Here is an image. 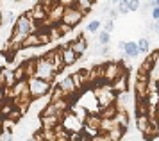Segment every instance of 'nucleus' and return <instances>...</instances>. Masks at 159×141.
<instances>
[{"label":"nucleus","mask_w":159,"mask_h":141,"mask_svg":"<svg viewBox=\"0 0 159 141\" xmlns=\"http://www.w3.org/2000/svg\"><path fill=\"white\" fill-rule=\"evenodd\" d=\"M95 93V98H97V104H98V107H107L111 106V104H115L116 102V91L113 89V86H111V82H104L102 86H98V88H95L93 89Z\"/></svg>","instance_id":"1"},{"label":"nucleus","mask_w":159,"mask_h":141,"mask_svg":"<svg viewBox=\"0 0 159 141\" xmlns=\"http://www.w3.org/2000/svg\"><path fill=\"white\" fill-rule=\"evenodd\" d=\"M52 91V82L48 80H43L39 77H30L29 79V93L32 100H38V98H43L45 95H50Z\"/></svg>","instance_id":"2"},{"label":"nucleus","mask_w":159,"mask_h":141,"mask_svg":"<svg viewBox=\"0 0 159 141\" xmlns=\"http://www.w3.org/2000/svg\"><path fill=\"white\" fill-rule=\"evenodd\" d=\"M34 77H39V79H43V80H48V82H54V79H56L54 66L43 56L36 57V73H34Z\"/></svg>","instance_id":"3"},{"label":"nucleus","mask_w":159,"mask_h":141,"mask_svg":"<svg viewBox=\"0 0 159 141\" xmlns=\"http://www.w3.org/2000/svg\"><path fill=\"white\" fill-rule=\"evenodd\" d=\"M61 125L68 130V132H79L84 127V121L80 120L79 116H75L73 113H63V118H61Z\"/></svg>","instance_id":"4"},{"label":"nucleus","mask_w":159,"mask_h":141,"mask_svg":"<svg viewBox=\"0 0 159 141\" xmlns=\"http://www.w3.org/2000/svg\"><path fill=\"white\" fill-rule=\"evenodd\" d=\"M84 16H86V14L80 13L75 6H68L65 9V14H63V20H61V21H65V23H68V25L75 27V25H79L80 21H82Z\"/></svg>","instance_id":"5"},{"label":"nucleus","mask_w":159,"mask_h":141,"mask_svg":"<svg viewBox=\"0 0 159 141\" xmlns=\"http://www.w3.org/2000/svg\"><path fill=\"white\" fill-rule=\"evenodd\" d=\"M45 59L48 61V63L54 66V70H56V73L57 71H61V70H65L66 66H65V63H63V56H61V47L59 48H56V50H50V52H47L45 54Z\"/></svg>","instance_id":"6"},{"label":"nucleus","mask_w":159,"mask_h":141,"mask_svg":"<svg viewBox=\"0 0 159 141\" xmlns=\"http://www.w3.org/2000/svg\"><path fill=\"white\" fill-rule=\"evenodd\" d=\"M122 73H125L122 63H115V61L106 63V75H104V79H106L107 82H113V80H115L116 77H120Z\"/></svg>","instance_id":"7"},{"label":"nucleus","mask_w":159,"mask_h":141,"mask_svg":"<svg viewBox=\"0 0 159 141\" xmlns=\"http://www.w3.org/2000/svg\"><path fill=\"white\" fill-rule=\"evenodd\" d=\"M111 86H113V89H115L116 93L127 91V89H129V75H127V73H122L120 77H116L115 80L111 82Z\"/></svg>","instance_id":"8"},{"label":"nucleus","mask_w":159,"mask_h":141,"mask_svg":"<svg viewBox=\"0 0 159 141\" xmlns=\"http://www.w3.org/2000/svg\"><path fill=\"white\" fill-rule=\"evenodd\" d=\"M61 56H63V63H65V66H72V64H75V61L79 59V56L75 54V50L72 48V47H61Z\"/></svg>","instance_id":"9"},{"label":"nucleus","mask_w":159,"mask_h":141,"mask_svg":"<svg viewBox=\"0 0 159 141\" xmlns=\"http://www.w3.org/2000/svg\"><path fill=\"white\" fill-rule=\"evenodd\" d=\"M59 86H61V88H63V91L68 93V95H75V93L79 91V89H77V86H75V82H73L72 75L59 79Z\"/></svg>","instance_id":"10"},{"label":"nucleus","mask_w":159,"mask_h":141,"mask_svg":"<svg viewBox=\"0 0 159 141\" xmlns=\"http://www.w3.org/2000/svg\"><path fill=\"white\" fill-rule=\"evenodd\" d=\"M72 48L75 50V54H77L79 57H80V56H84V52L88 50L86 38H84L82 34H79V36H77V39H73V41H72Z\"/></svg>","instance_id":"11"},{"label":"nucleus","mask_w":159,"mask_h":141,"mask_svg":"<svg viewBox=\"0 0 159 141\" xmlns=\"http://www.w3.org/2000/svg\"><path fill=\"white\" fill-rule=\"evenodd\" d=\"M38 47H43L41 41H39L38 32H30V34H27V38H25L23 43H22V48H38Z\"/></svg>","instance_id":"12"},{"label":"nucleus","mask_w":159,"mask_h":141,"mask_svg":"<svg viewBox=\"0 0 159 141\" xmlns=\"http://www.w3.org/2000/svg\"><path fill=\"white\" fill-rule=\"evenodd\" d=\"M109 138V141H120L123 138V136L127 134V129L125 127H120V125H116V127H113L109 132H106Z\"/></svg>","instance_id":"13"},{"label":"nucleus","mask_w":159,"mask_h":141,"mask_svg":"<svg viewBox=\"0 0 159 141\" xmlns=\"http://www.w3.org/2000/svg\"><path fill=\"white\" fill-rule=\"evenodd\" d=\"M136 127H138V130L143 134L145 130L150 127V116H148V114H139L138 120H136Z\"/></svg>","instance_id":"14"},{"label":"nucleus","mask_w":159,"mask_h":141,"mask_svg":"<svg viewBox=\"0 0 159 141\" xmlns=\"http://www.w3.org/2000/svg\"><path fill=\"white\" fill-rule=\"evenodd\" d=\"M139 54V45L134 41H127L125 45V50H123V56L125 57H136Z\"/></svg>","instance_id":"15"},{"label":"nucleus","mask_w":159,"mask_h":141,"mask_svg":"<svg viewBox=\"0 0 159 141\" xmlns=\"http://www.w3.org/2000/svg\"><path fill=\"white\" fill-rule=\"evenodd\" d=\"M93 4H95V0H75V4H73V6L77 7V9L80 11V13L88 14L89 11H91Z\"/></svg>","instance_id":"16"},{"label":"nucleus","mask_w":159,"mask_h":141,"mask_svg":"<svg viewBox=\"0 0 159 141\" xmlns=\"http://www.w3.org/2000/svg\"><path fill=\"white\" fill-rule=\"evenodd\" d=\"M100 121H102V116L100 114H95V113H88L86 116V120H84V123L86 125H89V127H97V129H100Z\"/></svg>","instance_id":"17"},{"label":"nucleus","mask_w":159,"mask_h":141,"mask_svg":"<svg viewBox=\"0 0 159 141\" xmlns=\"http://www.w3.org/2000/svg\"><path fill=\"white\" fill-rule=\"evenodd\" d=\"M115 121H116V125L129 129V114H127V111H118L115 116Z\"/></svg>","instance_id":"18"},{"label":"nucleus","mask_w":159,"mask_h":141,"mask_svg":"<svg viewBox=\"0 0 159 141\" xmlns=\"http://www.w3.org/2000/svg\"><path fill=\"white\" fill-rule=\"evenodd\" d=\"M116 113H118V107H116V104H111V106H107V107H102L100 116H102V118H115Z\"/></svg>","instance_id":"19"},{"label":"nucleus","mask_w":159,"mask_h":141,"mask_svg":"<svg viewBox=\"0 0 159 141\" xmlns=\"http://www.w3.org/2000/svg\"><path fill=\"white\" fill-rule=\"evenodd\" d=\"M138 45H139V52H141V54H148V52H150V39H148L147 36H143V38L138 41Z\"/></svg>","instance_id":"20"},{"label":"nucleus","mask_w":159,"mask_h":141,"mask_svg":"<svg viewBox=\"0 0 159 141\" xmlns=\"http://www.w3.org/2000/svg\"><path fill=\"white\" fill-rule=\"evenodd\" d=\"M147 102H148V106L150 107H156L159 102V91H148V95H147Z\"/></svg>","instance_id":"21"},{"label":"nucleus","mask_w":159,"mask_h":141,"mask_svg":"<svg viewBox=\"0 0 159 141\" xmlns=\"http://www.w3.org/2000/svg\"><path fill=\"white\" fill-rule=\"evenodd\" d=\"M16 123H18V121L13 120V118H9V116L2 118V129H4V130H13V129L16 127Z\"/></svg>","instance_id":"22"},{"label":"nucleus","mask_w":159,"mask_h":141,"mask_svg":"<svg viewBox=\"0 0 159 141\" xmlns=\"http://www.w3.org/2000/svg\"><path fill=\"white\" fill-rule=\"evenodd\" d=\"M16 82V77H15V71L6 68V88H13Z\"/></svg>","instance_id":"23"},{"label":"nucleus","mask_w":159,"mask_h":141,"mask_svg":"<svg viewBox=\"0 0 159 141\" xmlns=\"http://www.w3.org/2000/svg\"><path fill=\"white\" fill-rule=\"evenodd\" d=\"M98 41H100L102 45H109V41H111V32L106 30V29L100 30V32H98Z\"/></svg>","instance_id":"24"},{"label":"nucleus","mask_w":159,"mask_h":141,"mask_svg":"<svg viewBox=\"0 0 159 141\" xmlns=\"http://www.w3.org/2000/svg\"><path fill=\"white\" fill-rule=\"evenodd\" d=\"M15 77H16V80L27 79V73H25V66H23V63H20L18 66H16V70H15Z\"/></svg>","instance_id":"25"},{"label":"nucleus","mask_w":159,"mask_h":141,"mask_svg":"<svg viewBox=\"0 0 159 141\" xmlns=\"http://www.w3.org/2000/svg\"><path fill=\"white\" fill-rule=\"evenodd\" d=\"M100 20H91L89 23H88V27H86V30L88 32H91V34H95V32H98V29H100Z\"/></svg>","instance_id":"26"},{"label":"nucleus","mask_w":159,"mask_h":141,"mask_svg":"<svg viewBox=\"0 0 159 141\" xmlns=\"http://www.w3.org/2000/svg\"><path fill=\"white\" fill-rule=\"evenodd\" d=\"M48 34H50V39H52V41L63 36V34H61V30H59L57 25H50V27H48Z\"/></svg>","instance_id":"27"},{"label":"nucleus","mask_w":159,"mask_h":141,"mask_svg":"<svg viewBox=\"0 0 159 141\" xmlns=\"http://www.w3.org/2000/svg\"><path fill=\"white\" fill-rule=\"evenodd\" d=\"M116 9H118V13H120V14L130 13L129 6H127V0H120V2H118V6H116Z\"/></svg>","instance_id":"28"},{"label":"nucleus","mask_w":159,"mask_h":141,"mask_svg":"<svg viewBox=\"0 0 159 141\" xmlns=\"http://www.w3.org/2000/svg\"><path fill=\"white\" fill-rule=\"evenodd\" d=\"M57 27H59V30H61V34L65 36V34H68V32H72L73 30V27L72 25H68V23H65V21H61V23H57Z\"/></svg>","instance_id":"29"},{"label":"nucleus","mask_w":159,"mask_h":141,"mask_svg":"<svg viewBox=\"0 0 159 141\" xmlns=\"http://www.w3.org/2000/svg\"><path fill=\"white\" fill-rule=\"evenodd\" d=\"M0 141H13V130H0Z\"/></svg>","instance_id":"30"},{"label":"nucleus","mask_w":159,"mask_h":141,"mask_svg":"<svg viewBox=\"0 0 159 141\" xmlns=\"http://www.w3.org/2000/svg\"><path fill=\"white\" fill-rule=\"evenodd\" d=\"M127 6H129L130 11H138L139 6H141V2L139 0H127Z\"/></svg>","instance_id":"31"},{"label":"nucleus","mask_w":159,"mask_h":141,"mask_svg":"<svg viewBox=\"0 0 159 141\" xmlns=\"http://www.w3.org/2000/svg\"><path fill=\"white\" fill-rule=\"evenodd\" d=\"M16 20H18V18L15 16L13 11H7V13H6V23H15Z\"/></svg>","instance_id":"32"},{"label":"nucleus","mask_w":159,"mask_h":141,"mask_svg":"<svg viewBox=\"0 0 159 141\" xmlns=\"http://www.w3.org/2000/svg\"><path fill=\"white\" fill-rule=\"evenodd\" d=\"M150 7H152L150 2H141V6H139V9H138V11H139V13H143V14H147Z\"/></svg>","instance_id":"33"},{"label":"nucleus","mask_w":159,"mask_h":141,"mask_svg":"<svg viewBox=\"0 0 159 141\" xmlns=\"http://www.w3.org/2000/svg\"><path fill=\"white\" fill-rule=\"evenodd\" d=\"M91 141H109V138H107V134H106V132H100V134L93 136V138H91Z\"/></svg>","instance_id":"34"},{"label":"nucleus","mask_w":159,"mask_h":141,"mask_svg":"<svg viewBox=\"0 0 159 141\" xmlns=\"http://www.w3.org/2000/svg\"><path fill=\"white\" fill-rule=\"evenodd\" d=\"M100 56L102 57H109V56H111V48H109V45H102Z\"/></svg>","instance_id":"35"},{"label":"nucleus","mask_w":159,"mask_h":141,"mask_svg":"<svg viewBox=\"0 0 159 141\" xmlns=\"http://www.w3.org/2000/svg\"><path fill=\"white\" fill-rule=\"evenodd\" d=\"M104 29H106V30H109V32H111V30L115 29V20H111V18H109V20L106 21V23H104Z\"/></svg>","instance_id":"36"},{"label":"nucleus","mask_w":159,"mask_h":141,"mask_svg":"<svg viewBox=\"0 0 159 141\" xmlns=\"http://www.w3.org/2000/svg\"><path fill=\"white\" fill-rule=\"evenodd\" d=\"M113 7H111V4H100V7H98V11L100 13H107L109 14V11H111Z\"/></svg>","instance_id":"37"},{"label":"nucleus","mask_w":159,"mask_h":141,"mask_svg":"<svg viewBox=\"0 0 159 141\" xmlns=\"http://www.w3.org/2000/svg\"><path fill=\"white\" fill-rule=\"evenodd\" d=\"M0 84L6 88V68H0Z\"/></svg>","instance_id":"38"},{"label":"nucleus","mask_w":159,"mask_h":141,"mask_svg":"<svg viewBox=\"0 0 159 141\" xmlns=\"http://www.w3.org/2000/svg\"><path fill=\"white\" fill-rule=\"evenodd\" d=\"M4 97H6V88H4V86L0 84V104L4 102Z\"/></svg>","instance_id":"39"},{"label":"nucleus","mask_w":159,"mask_h":141,"mask_svg":"<svg viewBox=\"0 0 159 141\" xmlns=\"http://www.w3.org/2000/svg\"><path fill=\"white\" fill-rule=\"evenodd\" d=\"M59 4H63V6H73V4H75V0H59Z\"/></svg>","instance_id":"40"},{"label":"nucleus","mask_w":159,"mask_h":141,"mask_svg":"<svg viewBox=\"0 0 159 141\" xmlns=\"http://www.w3.org/2000/svg\"><path fill=\"white\" fill-rule=\"evenodd\" d=\"M154 34H157V36H159V20H157V21H154Z\"/></svg>","instance_id":"41"},{"label":"nucleus","mask_w":159,"mask_h":141,"mask_svg":"<svg viewBox=\"0 0 159 141\" xmlns=\"http://www.w3.org/2000/svg\"><path fill=\"white\" fill-rule=\"evenodd\" d=\"M125 45H127V41H118V48L123 52V50H125Z\"/></svg>","instance_id":"42"},{"label":"nucleus","mask_w":159,"mask_h":141,"mask_svg":"<svg viewBox=\"0 0 159 141\" xmlns=\"http://www.w3.org/2000/svg\"><path fill=\"white\" fill-rule=\"evenodd\" d=\"M156 107H157V109H159V102H157V106H156Z\"/></svg>","instance_id":"43"},{"label":"nucleus","mask_w":159,"mask_h":141,"mask_svg":"<svg viewBox=\"0 0 159 141\" xmlns=\"http://www.w3.org/2000/svg\"><path fill=\"white\" fill-rule=\"evenodd\" d=\"M0 21H2V16H0Z\"/></svg>","instance_id":"44"},{"label":"nucleus","mask_w":159,"mask_h":141,"mask_svg":"<svg viewBox=\"0 0 159 141\" xmlns=\"http://www.w3.org/2000/svg\"><path fill=\"white\" fill-rule=\"evenodd\" d=\"M148 2H150V0H148Z\"/></svg>","instance_id":"45"}]
</instances>
